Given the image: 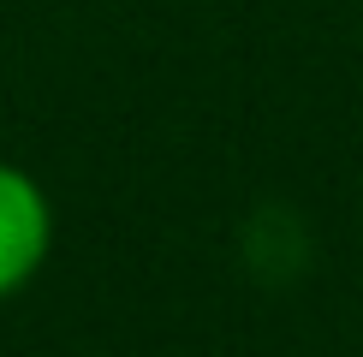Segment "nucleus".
<instances>
[{
    "label": "nucleus",
    "instance_id": "1",
    "mask_svg": "<svg viewBox=\"0 0 363 357\" xmlns=\"http://www.w3.org/2000/svg\"><path fill=\"white\" fill-rule=\"evenodd\" d=\"M54 244V203L18 161H0V298L24 292Z\"/></svg>",
    "mask_w": 363,
    "mask_h": 357
}]
</instances>
